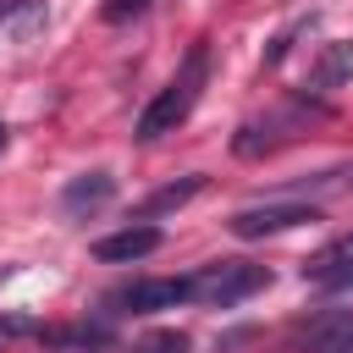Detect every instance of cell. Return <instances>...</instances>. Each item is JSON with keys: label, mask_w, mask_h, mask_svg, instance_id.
Masks as SVG:
<instances>
[{"label": "cell", "mask_w": 353, "mask_h": 353, "mask_svg": "<svg viewBox=\"0 0 353 353\" xmlns=\"http://www.w3.org/2000/svg\"><path fill=\"white\" fill-rule=\"evenodd\" d=\"M138 353H188V336L182 331H165V336H149Z\"/></svg>", "instance_id": "obj_13"}, {"label": "cell", "mask_w": 353, "mask_h": 353, "mask_svg": "<svg viewBox=\"0 0 353 353\" xmlns=\"http://www.w3.org/2000/svg\"><path fill=\"white\" fill-rule=\"evenodd\" d=\"M204 188V176H182V182H165L160 193H149V204H143V215H165V210H182L193 193Z\"/></svg>", "instance_id": "obj_11"}, {"label": "cell", "mask_w": 353, "mask_h": 353, "mask_svg": "<svg viewBox=\"0 0 353 353\" xmlns=\"http://www.w3.org/2000/svg\"><path fill=\"white\" fill-rule=\"evenodd\" d=\"M314 221V204H254V210H237L226 226H232V237H243V243H254V237H276V232H292V226H309Z\"/></svg>", "instance_id": "obj_4"}, {"label": "cell", "mask_w": 353, "mask_h": 353, "mask_svg": "<svg viewBox=\"0 0 353 353\" xmlns=\"http://www.w3.org/2000/svg\"><path fill=\"white\" fill-rule=\"evenodd\" d=\"M303 276L320 281V287H342V281H353V237L336 243V248H325V254H314V259L303 265Z\"/></svg>", "instance_id": "obj_9"}, {"label": "cell", "mask_w": 353, "mask_h": 353, "mask_svg": "<svg viewBox=\"0 0 353 353\" xmlns=\"http://www.w3.org/2000/svg\"><path fill=\"white\" fill-rule=\"evenodd\" d=\"M44 22V0H0V50H28Z\"/></svg>", "instance_id": "obj_6"}, {"label": "cell", "mask_w": 353, "mask_h": 353, "mask_svg": "<svg viewBox=\"0 0 353 353\" xmlns=\"http://www.w3.org/2000/svg\"><path fill=\"white\" fill-rule=\"evenodd\" d=\"M347 72H353V44H331V50L320 55V66H314V88L331 94V88L347 83Z\"/></svg>", "instance_id": "obj_10"}, {"label": "cell", "mask_w": 353, "mask_h": 353, "mask_svg": "<svg viewBox=\"0 0 353 353\" xmlns=\"http://www.w3.org/2000/svg\"><path fill=\"white\" fill-rule=\"evenodd\" d=\"M154 0H105V22H127V17H138V11H149Z\"/></svg>", "instance_id": "obj_14"}, {"label": "cell", "mask_w": 353, "mask_h": 353, "mask_svg": "<svg viewBox=\"0 0 353 353\" xmlns=\"http://www.w3.org/2000/svg\"><path fill=\"white\" fill-rule=\"evenodd\" d=\"M0 149H6V121H0Z\"/></svg>", "instance_id": "obj_16"}, {"label": "cell", "mask_w": 353, "mask_h": 353, "mask_svg": "<svg viewBox=\"0 0 353 353\" xmlns=\"http://www.w3.org/2000/svg\"><path fill=\"white\" fill-rule=\"evenodd\" d=\"M116 303L132 309V314L176 309V303H188V276H149V281H132L127 292H116Z\"/></svg>", "instance_id": "obj_5"}, {"label": "cell", "mask_w": 353, "mask_h": 353, "mask_svg": "<svg viewBox=\"0 0 353 353\" xmlns=\"http://www.w3.org/2000/svg\"><path fill=\"white\" fill-rule=\"evenodd\" d=\"M160 248V226H127V232H110L94 243V254L105 265H132V259H149Z\"/></svg>", "instance_id": "obj_7"}, {"label": "cell", "mask_w": 353, "mask_h": 353, "mask_svg": "<svg viewBox=\"0 0 353 353\" xmlns=\"http://www.w3.org/2000/svg\"><path fill=\"white\" fill-rule=\"evenodd\" d=\"M265 265H248V259H215L204 265L199 276H188V303H210V309H232L243 298H254L265 287Z\"/></svg>", "instance_id": "obj_2"}, {"label": "cell", "mask_w": 353, "mask_h": 353, "mask_svg": "<svg viewBox=\"0 0 353 353\" xmlns=\"http://www.w3.org/2000/svg\"><path fill=\"white\" fill-rule=\"evenodd\" d=\"M22 331H33V320H0V336H22Z\"/></svg>", "instance_id": "obj_15"}, {"label": "cell", "mask_w": 353, "mask_h": 353, "mask_svg": "<svg viewBox=\"0 0 353 353\" xmlns=\"http://www.w3.org/2000/svg\"><path fill=\"white\" fill-rule=\"evenodd\" d=\"M110 193H116V176L110 171H83V176H72L61 188V210L66 215H88V210L110 204Z\"/></svg>", "instance_id": "obj_8"}, {"label": "cell", "mask_w": 353, "mask_h": 353, "mask_svg": "<svg viewBox=\"0 0 353 353\" xmlns=\"http://www.w3.org/2000/svg\"><path fill=\"white\" fill-rule=\"evenodd\" d=\"M298 127H303V110H298V105L270 110V116H259V121H243V127H237V138H232V154H237V160H259V154L281 149Z\"/></svg>", "instance_id": "obj_3"}, {"label": "cell", "mask_w": 353, "mask_h": 353, "mask_svg": "<svg viewBox=\"0 0 353 353\" xmlns=\"http://www.w3.org/2000/svg\"><path fill=\"white\" fill-rule=\"evenodd\" d=\"M55 347H105V325H66V331H50Z\"/></svg>", "instance_id": "obj_12"}, {"label": "cell", "mask_w": 353, "mask_h": 353, "mask_svg": "<svg viewBox=\"0 0 353 353\" xmlns=\"http://www.w3.org/2000/svg\"><path fill=\"white\" fill-rule=\"evenodd\" d=\"M204 83H210V44H193L188 55H182V66H176V77L143 105V116H138V127H132V138L138 143H154V138H165V132H176L188 116H193V105H199V94H204Z\"/></svg>", "instance_id": "obj_1"}]
</instances>
